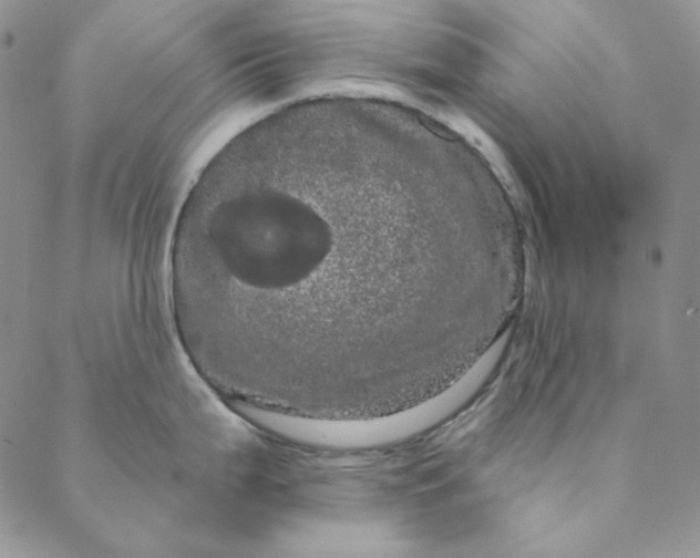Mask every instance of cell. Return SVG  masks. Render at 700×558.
<instances>
[{
	"label": "cell",
	"instance_id": "1",
	"mask_svg": "<svg viewBox=\"0 0 700 558\" xmlns=\"http://www.w3.org/2000/svg\"><path fill=\"white\" fill-rule=\"evenodd\" d=\"M419 178L354 135L267 122L233 137L172 242L175 322L199 373L236 401L313 420L425 396L462 323Z\"/></svg>",
	"mask_w": 700,
	"mask_h": 558
}]
</instances>
